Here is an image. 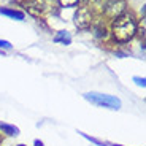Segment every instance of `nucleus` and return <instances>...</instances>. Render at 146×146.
I'll return each instance as SVG.
<instances>
[{"instance_id":"f257e3e1","label":"nucleus","mask_w":146,"mask_h":146,"mask_svg":"<svg viewBox=\"0 0 146 146\" xmlns=\"http://www.w3.org/2000/svg\"><path fill=\"white\" fill-rule=\"evenodd\" d=\"M137 26H138V22H137L135 16L125 11L111 21V35L119 43H127L137 35Z\"/></svg>"},{"instance_id":"7ed1b4c3","label":"nucleus","mask_w":146,"mask_h":146,"mask_svg":"<svg viewBox=\"0 0 146 146\" xmlns=\"http://www.w3.org/2000/svg\"><path fill=\"white\" fill-rule=\"evenodd\" d=\"M92 21H94V16H92V10L88 7H81L75 11L73 15V22L75 26L80 30H88L91 27Z\"/></svg>"},{"instance_id":"9d476101","label":"nucleus","mask_w":146,"mask_h":146,"mask_svg":"<svg viewBox=\"0 0 146 146\" xmlns=\"http://www.w3.org/2000/svg\"><path fill=\"white\" fill-rule=\"evenodd\" d=\"M95 30H97V32H95V35H97V36H100V38H102V36L105 38V36H106V30H105V27L102 29V26H99Z\"/></svg>"},{"instance_id":"f8f14e48","label":"nucleus","mask_w":146,"mask_h":146,"mask_svg":"<svg viewBox=\"0 0 146 146\" xmlns=\"http://www.w3.org/2000/svg\"><path fill=\"white\" fill-rule=\"evenodd\" d=\"M0 48H5V49H10V48H11V44L8 43V41H5V40H0Z\"/></svg>"},{"instance_id":"0eeeda50","label":"nucleus","mask_w":146,"mask_h":146,"mask_svg":"<svg viewBox=\"0 0 146 146\" xmlns=\"http://www.w3.org/2000/svg\"><path fill=\"white\" fill-rule=\"evenodd\" d=\"M54 41H57V43H64V44H68L70 41H72V36H70L68 32H65V30H60V32H59L57 35L54 36Z\"/></svg>"},{"instance_id":"20e7f679","label":"nucleus","mask_w":146,"mask_h":146,"mask_svg":"<svg viewBox=\"0 0 146 146\" xmlns=\"http://www.w3.org/2000/svg\"><path fill=\"white\" fill-rule=\"evenodd\" d=\"M127 11V3H125V0H108L103 7V13L105 16L108 18L114 19L117 16H121L122 13Z\"/></svg>"},{"instance_id":"9b49d317","label":"nucleus","mask_w":146,"mask_h":146,"mask_svg":"<svg viewBox=\"0 0 146 146\" xmlns=\"http://www.w3.org/2000/svg\"><path fill=\"white\" fill-rule=\"evenodd\" d=\"M0 129H3V130H7L8 132V135H16V129H13V127H8V125H0Z\"/></svg>"},{"instance_id":"39448f33","label":"nucleus","mask_w":146,"mask_h":146,"mask_svg":"<svg viewBox=\"0 0 146 146\" xmlns=\"http://www.w3.org/2000/svg\"><path fill=\"white\" fill-rule=\"evenodd\" d=\"M21 5L24 7V10H26L29 15L35 16V18H40V16L43 15L44 5L41 3V0H21Z\"/></svg>"},{"instance_id":"6e6552de","label":"nucleus","mask_w":146,"mask_h":146,"mask_svg":"<svg viewBox=\"0 0 146 146\" xmlns=\"http://www.w3.org/2000/svg\"><path fill=\"white\" fill-rule=\"evenodd\" d=\"M57 2H59V5H60V7L70 8V7H76L80 0H57Z\"/></svg>"},{"instance_id":"f03ea898","label":"nucleus","mask_w":146,"mask_h":146,"mask_svg":"<svg viewBox=\"0 0 146 146\" xmlns=\"http://www.w3.org/2000/svg\"><path fill=\"white\" fill-rule=\"evenodd\" d=\"M84 97L92 102L97 106H103V108H110V110H117L121 108V100L114 95H106V94H97V92H89L84 94Z\"/></svg>"},{"instance_id":"1a4fd4ad","label":"nucleus","mask_w":146,"mask_h":146,"mask_svg":"<svg viewBox=\"0 0 146 146\" xmlns=\"http://www.w3.org/2000/svg\"><path fill=\"white\" fill-rule=\"evenodd\" d=\"M91 2H92V5H94L95 8H99V10L103 11V7H105V3L108 2V0H91Z\"/></svg>"},{"instance_id":"423d86ee","label":"nucleus","mask_w":146,"mask_h":146,"mask_svg":"<svg viewBox=\"0 0 146 146\" xmlns=\"http://www.w3.org/2000/svg\"><path fill=\"white\" fill-rule=\"evenodd\" d=\"M0 13L5 16H10V18H15L18 19V21H22L24 19V13L22 11H18V10H11V8H2L0 10Z\"/></svg>"},{"instance_id":"ddd939ff","label":"nucleus","mask_w":146,"mask_h":146,"mask_svg":"<svg viewBox=\"0 0 146 146\" xmlns=\"http://www.w3.org/2000/svg\"><path fill=\"white\" fill-rule=\"evenodd\" d=\"M83 2H89V0H83Z\"/></svg>"}]
</instances>
